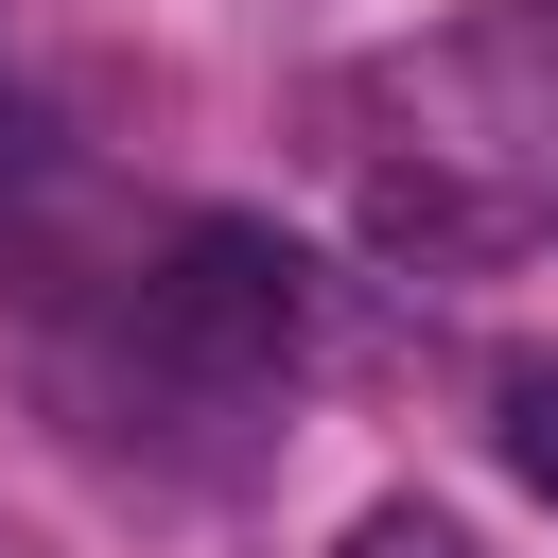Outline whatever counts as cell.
<instances>
[{
  "instance_id": "3957f363",
  "label": "cell",
  "mask_w": 558,
  "mask_h": 558,
  "mask_svg": "<svg viewBox=\"0 0 558 558\" xmlns=\"http://www.w3.org/2000/svg\"><path fill=\"white\" fill-rule=\"evenodd\" d=\"M349 558H488V541H471L453 506H366V523H349Z\"/></svg>"
},
{
  "instance_id": "6da1fadb",
  "label": "cell",
  "mask_w": 558,
  "mask_h": 558,
  "mask_svg": "<svg viewBox=\"0 0 558 558\" xmlns=\"http://www.w3.org/2000/svg\"><path fill=\"white\" fill-rule=\"evenodd\" d=\"M140 331H157L174 366H209V384H262V366H296L314 279H296V244H279V227L209 209V227H174V262L140 279Z\"/></svg>"
},
{
  "instance_id": "7a4b0ae2",
  "label": "cell",
  "mask_w": 558,
  "mask_h": 558,
  "mask_svg": "<svg viewBox=\"0 0 558 558\" xmlns=\"http://www.w3.org/2000/svg\"><path fill=\"white\" fill-rule=\"evenodd\" d=\"M488 418H506V471H523V488L558 506V349H523V366L488 384Z\"/></svg>"
}]
</instances>
